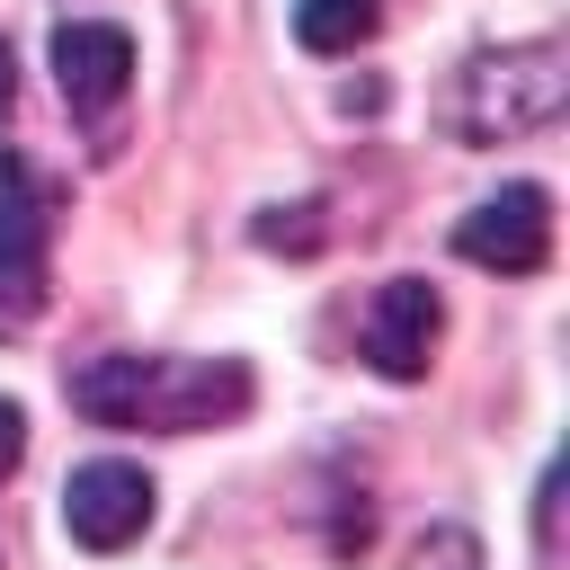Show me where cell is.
<instances>
[{"label": "cell", "mask_w": 570, "mask_h": 570, "mask_svg": "<svg viewBox=\"0 0 570 570\" xmlns=\"http://www.w3.org/2000/svg\"><path fill=\"white\" fill-rule=\"evenodd\" d=\"M436 338H445V294L428 276H392L365 294V321H356V347L383 383H419L436 365Z\"/></svg>", "instance_id": "6"}, {"label": "cell", "mask_w": 570, "mask_h": 570, "mask_svg": "<svg viewBox=\"0 0 570 570\" xmlns=\"http://www.w3.org/2000/svg\"><path fill=\"white\" fill-rule=\"evenodd\" d=\"M454 258H472V267H490V276H534V267L552 258V196H543L534 178L481 196V205L454 223Z\"/></svg>", "instance_id": "7"}, {"label": "cell", "mask_w": 570, "mask_h": 570, "mask_svg": "<svg viewBox=\"0 0 570 570\" xmlns=\"http://www.w3.org/2000/svg\"><path fill=\"white\" fill-rule=\"evenodd\" d=\"M401 570H481V534H472V525H454V517H436V525H419V534H410Z\"/></svg>", "instance_id": "9"}, {"label": "cell", "mask_w": 570, "mask_h": 570, "mask_svg": "<svg viewBox=\"0 0 570 570\" xmlns=\"http://www.w3.org/2000/svg\"><path fill=\"white\" fill-rule=\"evenodd\" d=\"M9 107H18V62H9V36H0V125H9Z\"/></svg>", "instance_id": "13"}, {"label": "cell", "mask_w": 570, "mask_h": 570, "mask_svg": "<svg viewBox=\"0 0 570 570\" xmlns=\"http://www.w3.org/2000/svg\"><path fill=\"white\" fill-rule=\"evenodd\" d=\"M570 107V45L561 36H525V45H481L454 80H445V134L490 151V142H525L543 125H561Z\"/></svg>", "instance_id": "2"}, {"label": "cell", "mask_w": 570, "mask_h": 570, "mask_svg": "<svg viewBox=\"0 0 570 570\" xmlns=\"http://www.w3.org/2000/svg\"><path fill=\"white\" fill-rule=\"evenodd\" d=\"M18 463H27V410H18L9 392H0V481H9Z\"/></svg>", "instance_id": "12"}, {"label": "cell", "mask_w": 570, "mask_h": 570, "mask_svg": "<svg viewBox=\"0 0 570 570\" xmlns=\"http://www.w3.org/2000/svg\"><path fill=\"white\" fill-rule=\"evenodd\" d=\"M151 508H160V490H151V472L125 463V454H98V463H80V472L62 481V534H71L80 552H125V543H142V534H151Z\"/></svg>", "instance_id": "5"}, {"label": "cell", "mask_w": 570, "mask_h": 570, "mask_svg": "<svg viewBox=\"0 0 570 570\" xmlns=\"http://www.w3.org/2000/svg\"><path fill=\"white\" fill-rule=\"evenodd\" d=\"M374 27H383L374 0H294V45L303 53H356Z\"/></svg>", "instance_id": "8"}, {"label": "cell", "mask_w": 570, "mask_h": 570, "mask_svg": "<svg viewBox=\"0 0 570 570\" xmlns=\"http://www.w3.org/2000/svg\"><path fill=\"white\" fill-rule=\"evenodd\" d=\"M62 401L89 428H142V436H205L232 428L258 383L240 356H169V347H107L62 374Z\"/></svg>", "instance_id": "1"}, {"label": "cell", "mask_w": 570, "mask_h": 570, "mask_svg": "<svg viewBox=\"0 0 570 570\" xmlns=\"http://www.w3.org/2000/svg\"><path fill=\"white\" fill-rule=\"evenodd\" d=\"M534 561L561 570V463H543V481H534Z\"/></svg>", "instance_id": "11"}, {"label": "cell", "mask_w": 570, "mask_h": 570, "mask_svg": "<svg viewBox=\"0 0 570 570\" xmlns=\"http://www.w3.org/2000/svg\"><path fill=\"white\" fill-rule=\"evenodd\" d=\"M249 240H258V249H312V240H321V205H267V214L249 223Z\"/></svg>", "instance_id": "10"}, {"label": "cell", "mask_w": 570, "mask_h": 570, "mask_svg": "<svg viewBox=\"0 0 570 570\" xmlns=\"http://www.w3.org/2000/svg\"><path fill=\"white\" fill-rule=\"evenodd\" d=\"M53 89L80 116V134L98 151H116V116L134 98V36L116 18H62L53 27Z\"/></svg>", "instance_id": "4"}, {"label": "cell", "mask_w": 570, "mask_h": 570, "mask_svg": "<svg viewBox=\"0 0 570 570\" xmlns=\"http://www.w3.org/2000/svg\"><path fill=\"white\" fill-rule=\"evenodd\" d=\"M53 223H62V178H45L27 151L0 142V330H36L45 321Z\"/></svg>", "instance_id": "3"}]
</instances>
